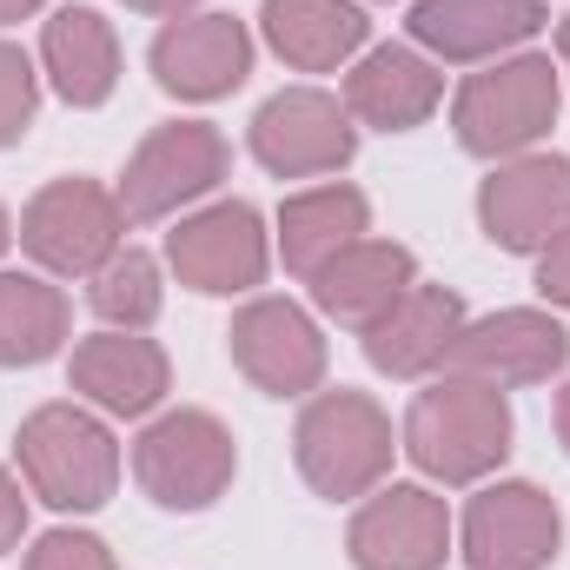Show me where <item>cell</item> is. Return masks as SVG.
I'll return each mask as SVG.
<instances>
[{"label": "cell", "mask_w": 570, "mask_h": 570, "mask_svg": "<svg viewBox=\"0 0 570 570\" xmlns=\"http://www.w3.org/2000/svg\"><path fill=\"white\" fill-rule=\"evenodd\" d=\"M226 179V140H219V127H206V120H179V127H159V134H146L140 153L127 159V173H120V213L146 226V219H166V213H179L186 199H199V193H213Z\"/></svg>", "instance_id": "obj_7"}, {"label": "cell", "mask_w": 570, "mask_h": 570, "mask_svg": "<svg viewBox=\"0 0 570 570\" xmlns=\"http://www.w3.org/2000/svg\"><path fill=\"white\" fill-rule=\"evenodd\" d=\"M159 305H166V292H159V266H153L146 253H114V259L94 273V312H100L107 325H120V332L153 325Z\"/></svg>", "instance_id": "obj_25"}, {"label": "cell", "mask_w": 570, "mask_h": 570, "mask_svg": "<svg viewBox=\"0 0 570 570\" xmlns=\"http://www.w3.org/2000/svg\"><path fill=\"white\" fill-rule=\"evenodd\" d=\"M33 107H40V80H33V60L0 40V146H13L33 127Z\"/></svg>", "instance_id": "obj_26"}, {"label": "cell", "mask_w": 570, "mask_h": 570, "mask_svg": "<svg viewBox=\"0 0 570 570\" xmlns=\"http://www.w3.org/2000/svg\"><path fill=\"white\" fill-rule=\"evenodd\" d=\"M33 7H40V0H0V27H7V20H27Z\"/></svg>", "instance_id": "obj_31"}, {"label": "cell", "mask_w": 570, "mask_h": 570, "mask_svg": "<svg viewBox=\"0 0 570 570\" xmlns=\"http://www.w3.org/2000/svg\"><path fill=\"white\" fill-rule=\"evenodd\" d=\"M365 219H372V213H365V193H352V186H318V193L285 199V213H279L285 273L318 279L345 246L365 239Z\"/></svg>", "instance_id": "obj_22"}, {"label": "cell", "mask_w": 570, "mask_h": 570, "mask_svg": "<svg viewBox=\"0 0 570 570\" xmlns=\"http://www.w3.org/2000/svg\"><path fill=\"white\" fill-rule=\"evenodd\" d=\"M564 518L538 484H491L464 511V558L471 570H544L558 558Z\"/></svg>", "instance_id": "obj_12"}, {"label": "cell", "mask_w": 570, "mask_h": 570, "mask_svg": "<svg viewBox=\"0 0 570 570\" xmlns=\"http://www.w3.org/2000/svg\"><path fill=\"white\" fill-rule=\"evenodd\" d=\"M226 338H233V365L273 399L318 392V379H325V338L292 298H253Z\"/></svg>", "instance_id": "obj_11"}, {"label": "cell", "mask_w": 570, "mask_h": 570, "mask_svg": "<svg viewBox=\"0 0 570 570\" xmlns=\"http://www.w3.org/2000/svg\"><path fill=\"white\" fill-rule=\"evenodd\" d=\"M412 285H419V259H412L405 246H392V239H358V246H345V253L312 279V298H318L325 318L365 332V325H372L379 312H392Z\"/></svg>", "instance_id": "obj_20"}, {"label": "cell", "mask_w": 570, "mask_h": 570, "mask_svg": "<svg viewBox=\"0 0 570 570\" xmlns=\"http://www.w3.org/2000/svg\"><path fill=\"white\" fill-rule=\"evenodd\" d=\"M40 60L67 107H107V94L120 87V40L94 7H60L40 33Z\"/></svg>", "instance_id": "obj_21"}, {"label": "cell", "mask_w": 570, "mask_h": 570, "mask_svg": "<svg viewBox=\"0 0 570 570\" xmlns=\"http://www.w3.org/2000/svg\"><path fill=\"white\" fill-rule=\"evenodd\" d=\"M120 233H127V213L94 179H53L20 213V246L60 279H94L120 253Z\"/></svg>", "instance_id": "obj_6"}, {"label": "cell", "mask_w": 570, "mask_h": 570, "mask_svg": "<svg viewBox=\"0 0 570 570\" xmlns=\"http://www.w3.org/2000/svg\"><path fill=\"white\" fill-rule=\"evenodd\" d=\"M153 73L179 100H219L253 73V40L233 13H193L153 40Z\"/></svg>", "instance_id": "obj_15"}, {"label": "cell", "mask_w": 570, "mask_h": 570, "mask_svg": "<svg viewBox=\"0 0 570 570\" xmlns=\"http://www.w3.org/2000/svg\"><path fill=\"white\" fill-rule=\"evenodd\" d=\"M458 332H464L458 292H444V285H412L392 312H379V318L365 325V358H372L379 372H392V379H425V372H438V365L451 358Z\"/></svg>", "instance_id": "obj_16"}, {"label": "cell", "mask_w": 570, "mask_h": 570, "mask_svg": "<svg viewBox=\"0 0 570 570\" xmlns=\"http://www.w3.org/2000/svg\"><path fill=\"white\" fill-rule=\"evenodd\" d=\"M570 358V332L551 312H491L478 325L458 332L451 345V372L458 379H478V385H544L551 372H564Z\"/></svg>", "instance_id": "obj_9"}, {"label": "cell", "mask_w": 570, "mask_h": 570, "mask_svg": "<svg viewBox=\"0 0 570 570\" xmlns=\"http://www.w3.org/2000/svg\"><path fill=\"white\" fill-rule=\"evenodd\" d=\"M20 471L33 484V498H47L53 511H100L120 484V444L80 405H40L20 438Z\"/></svg>", "instance_id": "obj_2"}, {"label": "cell", "mask_w": 570, "mask_h": 570, "mask_svg": "<svg viewBox=\"0 0 570 570\" xmlns=\"http://www.w3.org/2000/svg\"><path fill=\"white\" fill-rule=\"evenodd\" d=\"M538 292H544L551 305H564V312H570V226L544 246V259H538Z\"/></svg>", "instance_id": "obj_28"}, {"label": "cell", "mask_w": 570, "mask_h": 570, "mask_svg": "<svg viewBox=\"0 0 570 570\" xmlns=\"http://www.w3.org/2000/svg\"><path fill=\"white\" fill-rule=\"evenodd\" d=\"M438 100H444V80L412 47H372L345 73V114H358L379 134H412L419 120L438 114Z\"/></svg>", "instance_id": "obj_19"}, {"label": "cell", "mask_w": 570, "mask_h": 570, "mask_svg": "<svg viewBox=\"0 0 570 570\" xmlns=\"http://www.w3.org/2000/svg\"><path fill=\"white\" fill-rule=\"evenodd\" d=\"M478 219L491 233V246L504 253H544L570 226V159L551 153H524L511 166H498L478 193Z\"/></svg>", "instance_id": "obj_8"}, {"label": "cell", "mask_w": 570, "mask_h": 570, "mask_svg": "<svg viewBox=\"0 0 570 570\" xmlns=\"http://www.w3.org/2000/svg\"><path fill=\"white\" fill-rule=\"evenodd\" d=\"M166 352L140 332H100L73 345V392H87L114 419H140L166 399Z\"/></svg>", "instance_id": "obj_17"}, {"label": "cell", "mask_w": 570, "mask_h": 570, "mask_svg": "<svg viewBox=\"0 0 570 570\" xmlns=\"http://www.w3.org/2000/svg\"><path fill=\"white\" fill-rule=\"evenodd\" d=\"M544 27V0H419L412 33L444 60H491Z\"/></svg>", "instance_id": "obj_18"}, {"label": "cell", "mask_w": 570, "mask_h": 570, "mask_svg": "<svg viewBox=\"0 0 570 570\" xmlns=\"http://www.w3.org/2000/svg\"><path fill=\"white\" fill-rule=\"evenodd\" d=\"M266 40L285 67L332 73L365 47V13L352 0H266Z\"/></svg>", "instance_id": "obj_23"}, {"label": "cell", "mask_w": 570, "mask_h": 570, "mask_svg": "<svg viewBox=\"0 0 570 570\" xmlns=\"http://www.w3.org/2000/svg\"><path fill=\"white\" fill-rule=\"evenodd\" d=\"M558 53H564V67H570V20H558Z\"/></svg>", "instance_id": "obj_33"}, {"label": "cell", "mask_w": 570, "mask_h": 570, "mask_svg": "<svg viewBox=\"0 0 570 570\" xmlns=\"http://www.w3.org/2000/svg\"><path fill=\"white\" fill-rule=\"evenodd\" d=\"M7 239H13V226H7V206H0V253H7Z\"/></svg>", "instance_id": "obj_34"}, {"label": "cell", "mask_w": 570, "mask_h": 570, "mask_svg": "<svg viewBox=\"0 0 570 570\" xmlns=\"http://www.w3.org/2000/svg\"><path fill=\"white\" fill-rule=\"evenodd\" d=\"M127 7H140V13H186L193 0H127Z\"/></svg>", "instance_id": "obj_30"}, {"label": "cell", "mask_w": 570, "mask_h": 570, "mask_svg": "<svg viewBox=\"0 0 570 570\" xmlns=\"http://www.w3.org/2000/svg\"><path fill=\"white\" fill-rule=\"evenodd\" d=\"M352 114L318 94V87H292V94H273L253 120V153L266 173L279 179H305V173H338L352 159Z\"/></svg>", "instance_id": "obj_10"}, {"label": "cell", "mask_w": 570, "mask_h": 570, "mask_svg": "<svg viewBox=\"0 0 570 570\" xmlns=\"http://www.w3.org/2000/svg\"><path fill=\"white\" fill-rule=\"evenodd\" d=\"M551 120H558V67L544 53H518V60H498V67L471 73L458 87V107H451L458 140L478 159L524 153L531 140L551 134Z\"/></svg>", "instance_id": "obj_4"}, {"label": "cell", "mask_w": 570, "mask_h": 570, "mask_svg": "<svg viewBox=\"0 0 570 570\" xmlns=\"http://www.w3.org/2000/svg\"><path fill=\"white\" fill-rule=\"evenodd\" d=\"M298 471L318 498H365L392 471V419L365 392H318L292 431Z\"/></svg>", "instance_id": "obj_3"}, {"label": "cell", "mask_w": 570, "mask_h": 570, "mask_svg": "<svg viewBox=\"0 0 570 570\" xmlns=\"http://www.w3.org/2000/svg\"><path fill=\"white\" fill-rule=\"evenodd\" d=\"M558 438H564V451H570V385L558 392Z\"/></svg>", "instance_id": "obj_32"}, {"label": "cell", "mask_w": 570, "mask_h": 570, "mask_svg": "<svg viewBox=\"0 0 570 570\" xmlns=\"http://www.w3.org/2000/svg\"><path fill=\"white\" fill-rule=\"evenodd\" d=\"M20 531H27V498H20V484L0 471V551H13Z\"/></svg>", "instance_id": "obj_29"}, {"label": "cell", "mask_w": 570, "mask_h": 570, "mask_svg": "<svg viewBox=\"0 0 570 570\" xmlns=\"http://www.w3.org/2000/svg\"><path fill=\"white\" fill-rule=\"evenodd\" d=\"M166 259H173L179 285H193V292H253L266 279V226L253 206L226 199V206L193 213L166 239Z\"/></svg>", "instance_id": "obj_13"}, {"label": "cell", "mask_w": 570, "mask_h": 570, "mask_svg": "<svg viewBox=\"0 0 570 570\" xmlns=\"http://www.w3.org/2000/svg\"><path fill=\"white\" fill-rule=\"evenodd\" d=\"M233 471H239L233 431L219 425L213 412H166L134 444V478H140L146 498L166 504V511H206L213 498H226Z\"/></svg>", "instance_id": "obj_5"}, {"label": "cell", "mask_w": 570, "mask_h": 570, "mask_svg": "<svg viewBox=\"0 0 570 570\" xmlns=\"http://www.w3.org/2000/svg\"><path fill=\"white\" fill-rule=\"evenodd\" d=\"M27 570H114V551L87 531H47L27 551Z\"/></svg>", "instance_id": "obj_27"}, {"label": "cell", "mask_w": 570, "mask_h": 570, "mask_svg": "<svg viewBox=\"0 0 570 570\" xmlns=\"http://www.w3.org/2000/svg\"><path fill=\"white\" fill-rule=\"evenodd\" d=\"M352 564L358 570H438L451 551V518L444 498L425 484H392L352 518Z\"/></svg>", "instance_id": "obj_14"}, {"label": "cell", "mask_w": 570, "mask_h": 570, "mask_svg": "<svg viewBox=\"0 0 570 570\" xmlns=\"http://www.w3.org/2000/svg\"><path fill=\"white\" fill-rule=\"evenodd\" d=\"M67 338V298L60 285L33 273H0V365H40Z\"/></svg>", "instance_id": "obj_24"}, {"label": "cell", "mask_w": 570, "mask_h": 570, "mask_svg": "<svg viewBox=\"0 0 570 570\" xmlns=\"http://www.w3.org/2000/svg\"><path fill=\"white\" fill-rule=\"evenodd\" d=\"M405 451L438 484H478L511 451V405L498 385L478 379H438L405 412Z\"/></svg>", "instance_id": "obj_1"}]
</instances>
